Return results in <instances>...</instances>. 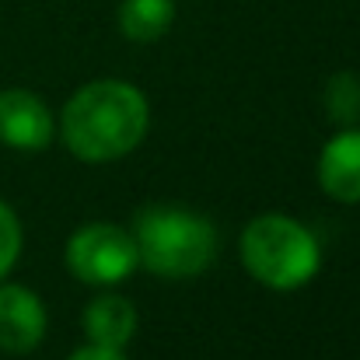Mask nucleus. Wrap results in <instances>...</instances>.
<instances>
[{
  "mask_svg": "<svg viewBox=\"0 0 360 360\" xmlns=\"http://www.w3.org/2000/svg\"><path fill=\"white\" fill-rule=\"evenodd\" d=\"M319 259L322 252L315 235L283 214H262L241 235L245 269L273 290H294L308 283L319 269Z\"/></svg>",
  "mask_w": 360,
  "mask_h": 360,
  "instance_id": "nucleus-3",
  "label": "nucleus"
},
{
  "mask_svg": "<svg viewBox=\"0 0 360 360\" xmlns=\"http://www.w3.org/2000/svg\"><path fill=\"white\" fill-rule=\"evenodd\" d=\"M18 252H21V224H18L14 210L7 203H0V280L14 266Z\"/></svg>",
  "mask_w": 360,
  "mask_h": 360,
  "instance_id": "nucleus-11",
  "label": "nucleus"
},
{
  "mask_svg": "<svg viewBox=\"0 0 360 360\" xmlns=\"http://www.w3.org/2000/svg\"><path fill=\"white\" fill-rule=\"evenodd\" d=\"M329 109L340 122H354L360 116V81L354 74H340L329 84Z\"/></svg>",
  "mask_w": 360,
  "mask_h": 360,
  "instance_id": "nucleus-10",
  "label": "nucleus"
},
{
  "mask_svg": "<svg viewBox=\"0 0 360 360\" xmlns=\"http://www.w3.org/2000/svg\"><path fill=\"white\" fill-rule=\"evenodd\" d=\"M53 140V116L32 91H0V143L18 150H42Z\"/></svg>",
  "mask_w": 360,
  "mask_h": 360,
  "instance_id": "nucleus-5",
  "label": "nucleus"
},
{
  "mask_svg": "<svg viewBox=\"0 0 360 360\" xmlns=\"http://www.w3.org/2000/svg\"><path fill=\"white\" fill-rule=\"evenodd\" d=\"M46 336V308L42 301L21 287H0V350L4 354H32Z\"/></svg>",
  "mask_w": 360,
  "mask_h": 360,
  "instance_id": "nucleus-6",
  "label": "nucleus"
},
{
  "mask_svg": "<svg viewBox=\"0 0 360 360\" xmlns=\"http://www.w3.org/2000/svg\"><path fill=\"white\" fill-rule=\"evenodd\" d=\"M84 333H88V340L95 347L122 350L133 340V333H136V311L120 294L95 297L88 304V311H84Z\"/></svg>",
  "mask_w": 360,
  "mask_h": 360,
  "instance_id": "nucleus-8",
  "label": "nucleus"
},
{
  "mask_svg": "<svg viewBox=\"0 0 360 360\" xmlns=\"http://www.w3.org/2000/svg\"><path fill=\"white\" fill-rule=\"evenodd\" d=\"M319 182L333 200L360 203V129H343L322 147Z\"/></svg>",
  "mask_w": 360,
  "mask_h": 360,
  "instance_id": "nucleus-7",
  "label": "nucleus"
},
{
  "mask_svg": "<svg viewBox=\"0 0 360 360\" xmlns=\"http://www.w3.org/2000/svg\"><path fill=\"white\" fill-rule=\"evenodd\" d=\"M136 262V241L120 224H88L67 241V269L95 287L126 280Z\"/></svg>",
  "mask_w": 360,
  "mask_h": 360,
  "instance_id": "nucleus-4",
  "label": "nucleus"
},
{
  "mask_svg": "<svg viewBox=\"0 0 360 360\" xmlns=\"http://www.w3.org/2000/svg\"><path fill=\"white\" fill-rule=\"evenodd\" d=\"M175 4L172 0H122L120 32L133 42H154L172 28Z\"/></svg>",
  "mask_w": 360,
  "mask_h": 360,
  "instance_id": "nucleus-9",
  "label": "nucleus"
},
{
  "mask_svg": "<svg viewBox=\"0 0 360 360\" xmlns=\"http://www.w3.org/2000/svg\"><path fill=\"white\" fill-rule=\"evenodd\" d=\"M147 98L140 88L126 81H95L84 84L60 116V133L63 143L74 150V158L88 165L116 161L129 154L143 133H147Z\"/></svg>",
  "mask_w": 360,
  "mask_h": 360,
  "instance_id": "nucleus-1",
  "label": "nucleus"
},
{
  "mask_svg": "<svg viewBox=\"0 0 360 360\" xmlns=\"http://www.w3.org/2000/svg\"><path fill=\"white\" fill-rule=\"evenodd\" d=\"M136 259L158 276H196L217 252V231L207 217L182 207H147L136 217Z\"/></svg>",
  "mask_w": 360,
  "mask_h": 360,
  "instance_id": "nucleus-2",
  "label": "nucleus"
},
{
  "mask_svg": "<svg viewBox=\"0 0 360 360\" xmlns=\"http://www.w3.org/2000/svg\"><path fill=\"white\" fill-rule=\"evenodd\" d=\"M70 360H126V357H122L120 350H109V347H95V343H91V347L77 350Z\"/></svg>",
  "mask_w": 360,
  "mask_h": 360,
  "instance_id": "nucleus-12",
  "label": "nucleus"
}]
</instances>
